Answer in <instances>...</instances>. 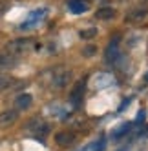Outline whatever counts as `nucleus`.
<instances>
[{
  "label": "nucleus",
  "instance_id": "obj_8",
  "mask_svg": "<svg viewBox=\"0 0 148 151\" xmlns=\"http://www.w3.org/2000/svg\"><path fill=\"white\" fill-rule=\"evenodd\" d=\"M68 9L75 15H81L90 9V2L88 0H68Z\"/></svg>",
  "mask_w": 148,
  "mask_h": 151
},
{
  "label": "nucleus",
  "instance_id": "obj_7",
  "mask_svg": "<svg viewBox=\"0 0 148 151\" xmlns=\"http://www.w3.org/2000/svg\"><path fill=\"white\" fill-rule=\"evenodd\" d=\"M55 142L60 147H68V146H71L75 142V133L73 131H59L55 135Z\"/></svg>",
  "mask_w": 148,
  "mask_h": 151
},
{
  "label": "nucleus",
  "instance_id": "obj_16",
  "mask_svg": "<svg viewBox=\"0 0 148 151\" xmlns=\"http://www.w3.org/2000/svg\"><path fill=\"white\" fill-rule=\"evenodd\" d=\"M144 17H146V11L143 9V11H133V13H130L128 20H141V18H144Z\"/></svg>",
  "mask_w": 148,
  "mask_h": 151
},
{
  "label": "nucleus",
  "instance_id": "obj_4",
  "mask_svg": "<svg viewBox=\"0 0 148 151\" xmlns=\"http://www.w3.org/2000/svg\"><path fill=\"white\" fill-rule=\"evenodd\" d=\"M48 11L44 7L42 9H35V11H31L29 15H28V18L24 20L22 24H20V31H29V27H33V26H37L42 18H44V15H46Z\"/></svg>",
  "mask_w": 148,
  "mask_h": 151
},
{
  "label": "nucleus",
  "instance_id": "obj_6",
  "mask_svg": "<svg viewBox=\"0 0 148 151\" xmlns=\"http://www.w3.org/2000/svg\"><path fill=\"white\" fill-rule=\"evenodd\" d=\"M119 37H115L112 42H110V46L106 49V62L108 64H115L119 58H121V53H119Z\"/></svg>",
  "mask_w": 148,
  "mask_h": 151
},
{
  "label": "nucleus",
  "instance_id": "obj_10",
  "mask_svg": "<svg viewBox=\"0 0 148 151\" xmlns=\"http://www.w3.org/2000/svg\"><path fill=\"white\" fill-rule=\"evenodd\" d=\"M31 104H33V96H31L29 93H22V95H18L17 99H15V107H17L18 111L29 109Z\"/></svg>",
  "mask_w": 148,
  "mask_h": 151
},
{
  "label": "nucleus",
  "instance_id": "obj_21",
  "mask_svg": "<svg viewBox=\"0 0 148 151\" xmlns=\"http://www.w3.org/2000/svg\"><path fill=\"white\" fill-rule=\"evenodd\" d=\"M143 80H144V82L148 84V73H146V75H144V77H143Z\"/></svg>",
  "mask_w": 148,
  "mask_h": 151
},
{
  "label": "nucleus",
  "instance_id": "obj_9",
  "mask_svg": "<svg viewBox=\"0 0 148 151\" xmlns=\"http://www.w3.org/2000/svg\"><path fill=\"white\" fill-rule=\"evenodd\" d=\"M18 64V58L15 57V55H11V53H0V69L2 71H6V69H11V68H15Z\"/></svg>",
  "mask_w": 148,
  "mask_h": 151
},
{
  "label": "nucleus",
  "instance_id": "obj_5",
  "mask_svg": "<svg viewBox=\"0 0 148 151\" xmlns=\"http://www.w3.org/2000/svg\"><path fill=\"white\" fill-rule=\"evenodd\" d=\"M84 91H86V84H84L82 80L73 86V89L70 91V102H71L73 107H79L81 106V102L84 99Z\"/></svg>",
  "mask_w": 148,
  "mask_h": 151
},
{
  "label": "nucleus",
  "instance_id": "obj_2",
  "mask_svg": "<svg viewBox=\"0 0 148 151\" xmlns=\"http://www.w3.org/2000/svg\"><path fill=\"white\" fill-rule=\"evenodd\" d=\"M71 78V73L68 69H62V68H55L53 71H49V80L48 86L51 89H64L68 82Z\"/></svg>",
  "mask_w": 148,
  "mask_h": 151
},
{
  "label": "nucleus",
  "instance_id": "obj_15",
  "mask_svg": "<svg viewBox=\"0 0 148 151\" xmlns=\"http://www.w3.org/2000/svg\"><path fill=\"white\" fill-rule=\"evenodd\" d=\"M128 129H130V124H123V126L117 129V131L113 133V138H121L123 135H126V133H128Z\"/></svg>",
  "mask_w": 148,
  "mask_h": 151
},
{
  "label": "nucleus",
  "instance_id": "obj_1",
  "mask_svg": "<svg viewBox=\"0 0 148 151\" xmlns=\"http://www.w3.org/2000/svg\"><path fill=\"white\" fill-rule=\"evenodd\" d=\"M33 47H35V42L31 40V38H17V40L9 42L6 51L18 58V57H24V55H28V53H31Z\"/></svg>",
  "mask_w": 148,
  "mask_h": 151
},
{
  "label": "nucleus",
  "instance_id": "obj_18",
  "mask_svg": "<svg viewBox=\"0 0 148 151\" xmlns=\"http://www.w3.org/2000/svg\"><path fill=\"white\" fill-rule=\"evenodd\" d=\"M102 149H104V138H101L99 146H95V151H102Z\"/></svg>",
  "mask_w": 148,
  "mask_h": 151
},
{
  "label": "nucleus",
  "instance_id": "obj_19",
  "mask_svg": "<svg viewBox=\"0 0 148 151\" xmlns=\"http://www.w3.org/2000/svg\"><path fill=\"white\" fill-rule=\"evenodd\" d=\"M144 120V111H139V115H137V122H143Z\"/></svg>",
  "mask_w": 148,
  "mask_h": 151
},
{
  "label": "nucleus",
  "instance_id": "obj_14",
  "mask_svg": "<svg viewBox=\"0 0 148 151\" xmlns=\"http://www.w3.org/2000/svg\"><path fill=\"white\" fill-rule=\"evenodd\" d=\"M79 37H81L82 40H90V38H93V37H97V27L82 29V31H79Z\"/></svg>",
  "mask_w": 148,
  "mask_h": 151
},
{
  "label": "nucleus",
  "instance_id": "obj_20",
  "mask_svg": "<svg viewBox=\"0 0 148 151\" xmlns=\"http://www.w3.org/2000/svg\"><path fill=\"white\" fill-rule=\"evenodd\" d=\"M91 53H93V47H88L86 51H84V55H91Z\"/></svg>",
  "mask_w": 148,
  "mask_h": 151
},
{
  "label": "nucleus",
  "instance_id": "obj_13",
  "mask_svg": "<svg viewBox=\"0 0 148 151\" xmlns=\"http://www.w3.org/2000/svg\"><path fill=\"white\" fill-rule=\"evenodd\" d=\"M13 78L9 77V75L6 73H0V91H4V89H11V86H13Z\"/></svg>",
  "mask_w": 148,
  "mask_h": 151
},
{
  "label": "nucleus",
  "instance_id": "obj_3",
  "mask_svg": "<svg viewBox=\"0 0 148 151\" xmlns=\"http://www.w3.org/2000/svg\"><path fill=\"white\" fill-rule=\"evenodd\" d=\"M26 129H28V131L33 135V137H37V138H40V140L49 133V126L42 120L40 116H33V118H31V120L26 124Z\"/></svg>",
  "mask_w": 148,
  "mask_h": 151
},
{
  "label": "nucleus",
  "instance_id": "obj_17",
  "mask_svg": "<svg viewBox=\"0 0 148 151\" xmlns=\"http://www.w3.org/2000/svg\"><path fill=\"white\" fill-rule=\"evenodd\" d=\"M7 9H9V4H7V2H4V0H0V15H4Z\"/></svg>",
  "mask_w": 148,
  "mask_h": 151
},
{
  "label": "nucleus",
  "instance_id": "obj_11",
  "mask_svg": "<svg viewBox=\"0 0 148 151\" xmlns=\"http://www.w3.org/2000/svg\"><path fill=\"white\" fill-rule=\"evenodd\" d=\"M17 118H18V113L15 109H6L0 113V127H7V126H11L13 122H17Z\"/></svg>",
  "mask_w": 148,
  "mask_h": 151
},
{
  "label": "nucleus",
  "instance_id": "obj_12",
  "mask_svg": "<svg viewBox=\"0 0 148 151\" xmlns=\"http://www.w3.org/2000/svg\"><path fill=\"white\" fill-rule=\"evenodd\" d=\"M95 17H97L99 20H110V18L115 17V9L113 7H101V9H97Z\"/></svg>",
  "mask_w": 148,
  "mask_h": 151
}]
</instances>
